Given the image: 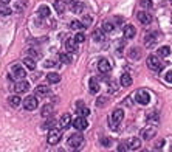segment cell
<instances>
[{"label": "cell", "mask_w": 172, "mask_h": 152, "mask_svg": "<svg viewBox=\"0 0 172 152\" xmlns=\"http://www.w3.org/2000/svg\"><path fill=\"white\" fill-rule=\"evenodd\" d=\"M155 135H157V127H154V126H149V127L141 131V137L144 140H152Z\"/></svg>", "instance_id": "cell-8"}, {"label": "cell", "mask_w": 172, "mask_h": 152, "mask_svg": "<svg viewBox=\"0 0 172 152\" xmlns=\"http://www.w3.org/2000/svg\"><path fill=\"white\" fill-rule=\"evenodd\" d=\"M135 34H136V30H135L133 25H127V27L124 28V37L126 39H132Z\"/></svg>", "instance_id": "cell-18"}, {"label": "cell", "mask_w": 172, "mask_h": 152, "mask_svg": "<svg viewBox=\"0 0 172 152\" xmlns=\"http://www.w3.org/2000/svg\"><path fill=\"white\" fill-rule=\"evenodd\" d=\"M30 89V84L27 81H20V82H16L14 86V92L16 93H23V92H28Z\"/></svg>", "instance_id": "cell-12"}, {"label": "cell", "mask_w": 172, "mask_h": 152, "mask_svg": "<svg viewBox=\"0 0 172 152\" xmlns=\"http://www.w3.org/2000/svg\"><path fill=\"white\" fill-rule=\"evenodd\" d=\"M157 44V33H149V34H146L144 37V45L146 47H152Z\"/></svg>", "instance_id": "cell-15"}, {"label": "cell", "mask_w": 172, "mask_h": 152, "mask_svg": "<svg viewBox=\"0 0 172 152\" xmlns=\"http://www.w3.org/2000/svg\"><path fill=\"white\" fill-rule=\"evenodd\" d=\"M127 55H129V58H132V59H140V58H141V50L136 48V47H133V48L129 50Z\"/></svg>", "instance_id": "cell-22"}, {"label": "cell", "mask_w": 172, "mask_h": 152, "mask_svg": "<svg viewBox=\"0 0 172 152\" xmlns=\"http://www.w3.org/2000/svg\"><path fill=\"white\" fill-rule=\"evenodd\" d=\"M48 92H50V90H48L47 86H37L36 87V96H45Z\"/></svg>", "instance_id": "cell-26"}, {"label": "cell", "mask_w": 172, "mask_h": 152, "mask_svg": "<svg viewBox=\"0 0 172 152\" xmlns=\"http://www.w3.org/2000/svg\"><path fill=\"white\" fill-rule=\"evenodd\" d=\"M53 65H56L54 61H47V62H45V67H53Z\"/></svg>", "instance_id": "cell-45"}, {"label": "cell", "mask_w": 172, "mask_h": 152, "mask_svg": "<svg viewBox=\"0 0 172 152\" xmlns=\"http://www.w3.org/2000/svg\"><path fill=\"white\" fill-rule=\"evenodd\" d=\"M140 3L143 8H151L152 6V0H140Z\"/></svg>", "instance_id": "cell-39"}, {"label": "cell", "mask_w": 172, "mask_h": 152, "mask_svg": "<svg viewBox=\"0 0 172 152\" xmlns=\"http://www.w3.org/2000/svg\"><path fill=\"white\" fill-rule=\"evenodd\" d=\"M54 124H56V123H54V120H48V121L43 124V129H53V127H54Z\"/></svg>", "instance_id": "cell-38"}, {"label": "cell", "mask_w": 172, "mask_h": 152, "mask_svg": "<svg viewBox=\"0 0 172 152\" xmlns=\"http://www.w3.org/2000/svg\"><path fill=\"white\" fill-rule=\"evenodd\" d=\"M106 101H107V98H98V101H96V106L98 107H103V106H106Z\"/></svg>", "instance_id": "cell-40"}, {"label": "cell", "mask_w": 172, "mask_h": 152, "mask_svg": "<svg viewBox=\"0 0 172 152\" xmlns=\"http://www.w3.org/2000/svg\"><path fill=\"white\" fill-rule=\"evenodd\" d=\"M70 28H71V30H82L84 25H82L81 22H78V20H73V22L70 23Z\"/></svg>", "instance_id": "cell-32"}, {"label": "cell", "mask_w": 172, "mask_h": 152, "mask_svg": "<svg viewBox=\"0 0 172 152\" xmlns=\"http://www.w3.org/2000/svg\"><path fill=\"white\" fill-rule=\"evenodd\" d=\"M11 71H13V78H17V79H23L27 76V71L23 70L20 65H13V68H11Z\"/></svg>", "instance_id": "cell-9"}, {"label": "cell", "mask_w": 172, "mask_h": 152, "mask_svg": "<svg viewBox=\"0 0 172 152\" xmlns=\"http://www.w3.org/2000/svg\"><path fill=\"white\" fill-rule=\"evenodd\" d=\"M132 82H133V81H132V76H130V74L124 73V74L121 76V86H122V87H130Z\"/></svg>", "instance_id": "cell-19"}, {"label": "cell", "mask_w": 172, "mask_h": 152, "mask_svg": "<svg viewBox=\"0 0 172 152\" xmlns=\"http://www.w3.org/2000/svg\"><path fill=\"white\" fill-rule=\"evenodd\" d=\"M78 113H79V116L85 118V116H88V115H90V109H87V107H81V109H78Z\"/></svg>", "instance_id": "cell-36"}, {"label": "cell", "mask_w": 172, "mask_h": 152, "mask_svg": "<svg viewBox=\"0 0 172 152\" xmlns=\"http://www.w3.org/2000/svg\"><path fill=\"white\" fill-rule=\"evenodd\" d=\"M37 13H39L40 17H48V16H50V8L45 6V5H42V6H39Z\"/></svg>", "instance_id": "cell-27"}, {"label": "cell", "mask_w": 172, "mask_h": 152, "mask_svg": "<svg viewBox=\"0 0 172 152\" xmlns=\"http://www.w3.org/2000/svg\"><path fill=\"white\" fill-rule=\"evenodd\" d=\"M146 64H147V67H149L152 71H160V70H161V67H163V64L160 62L158 56H155V55H151L149 58H147Z\"/></svg>", "instance_id": "cell-1"}, {"label": "cell", "mask_w": 172, "mask_h": 152, "mask_svg": "<svg viewBox=\"0 0 172 152\" xmlns=\"http://www.w3.org/2000/svg\"><path fill=\"white\" fill-rule=\"evenodd\" d=\"M82 143H84V137H82V134H73L70 138H68V146L70 147H73V149H78L79 146H82Z\"/></svg>", "instance_id": "cell-3"}, {"label": "cell", "mask_w": 172, "mask_h": 152, "mask_svg": "<svg viewBox=\"0 0 172 152\" xmlns=\"http://www.w3.org/2000/svg\"><path fill=\"white\" fill-rule=\"evenodd\" d=\"M93 37H95L96 42H101V40L104 39V31H103V30H96V31L93 33Z\"/></svg>", "instance_id": "cell-31"}, {"label": "cell", "mask_w": 172, "mask_h": 152, "mask_svg": "<svg viewBox=\"0 0 172 152\" xmlns=\"http://www.w3.org/2000/svg\"><path fill=\"white\" fill-rule=\"evenodd\" d=\"M126 147H127L129 150L140 149V147H141V140H140V138H130V140L126 143Z\"/></svg>", "instance_id": "cell-13"}, {"label": "cell", "mask_w": 172, "mask_h": 152, "mask_svg": "<svg viewBox=\"0 0 172 152\" xmlns=\"http://www.w3.org/2000/svg\"><path fill=\"white\" fill-rule=\"evenodd\" d=\"M65 48H67V51H70V53H78V42L73 37H70V39L65 40Z\"/></svg>", "instance_id": "cell-10"}, {"label": "cell", "mask_w": 172, "mask_h": 152, "mask_svg": "<svg viewBox=\"0 0 172 152\" xmlns=\"http://www.w3.org/2000/svg\"><path fill=\"white\" fill-rule=\"evenodd\" d=\"M59 59H61L62 64H70V62H71V56H70L68 53H61V55H59Z\"/></svg>", "instance_id": "cell-30"}, {"label": "cell", "mask_w": 172, "mask_h": 152, "mask_svg": "<svg viewBox=\"0 0 172 152\" xmlns=\"http://www.w3.org/2000/svg\"><path fill=\"white\" fill-rule=\"evenodd\" d=\"M23 65H25L28 70H34L36 68V61L33 58H25L23 59Z\"/></svg>", "instance_id": "cell-23"}, {"label": "cell", "mask_w": 172, "mask_h": 152, "mask_svg": "<svg viewBox=\"0 0 172 152\" xmlns=\"http://www.w3.org/2000/svg\"><path fill=\"white\" fill-rule=\"evenodd\" d=\"M136 19H138L143 25H149V23L152 22V16L147 14L146 11H140V13L136 14Z\"/></svg>", "instance_id": "cell-11"}, {"label": "cell", "mask_w": 172, "mask_h": 152, "mask_svg": "<svg viewBox=\"0 0 172 152\" xmlns=\"http://www.w3.org/2000/svg\"><path fill=\"white\" fill-rule=\"evenodd\" d=\"M122 118H124V110H122V109H116V110L112 112V115H110V123H112V127H113V129H116V126L122 121Z\"/></svg>", "instance_id": "cell-2"}, {"label": "cell", "mask_w": 172, "mask_h": 152, "mask_svg": "<svg viewBox=\"0 0 172 152\" xmlns=\"http://www.w3.org/2000/svg\"><path fill=\"white\" fill-rule=\"evenodd\" d=\"M135 99H136V103L138 104H147L151 101V95L147 93V92H144V90H140V92H136V95H135Z\"/></svg>", "instance_id": "cell-5"}, {"label": "cell", "mask_w": 172, "mask_h": 152, "mask_svg": "<svg viewBox=\"0 0 172 152\" xmlns=\"http://www.w3.org/2000/svg\"><path fill=\"white\" fill-rule=\"evenodd\" d=\"M164 79H166L167 82H170V84H172V70L166 73V76H164Z\"/></svg>", "instance_id": "cell-42"}, {"label": "cell", "mask_w": 172, "mask_h": 152, "mask_svg": "<svg viewBox=\"0 0 172 152\" xmlns=\"http://www.w3.org/2000/svg\"><path fill=\"white\" fill-rule=\"evenodd\" d=\"M163 144H164V140H160V141L157 143V147H161Z\"/></svg>", "instance_id": "cell-46"}, {"label": "cell", "mask_w": 172, "mask_h": 152, "mask_svg": "<svg viewBox=\"0 0 172 152\" xmlns=\"http://www.w3.org/2000/svg\"><path fill=\"white\" fill-rule=\"evenodd\" d=\"M113 28H115V25L112 23V22H104L103 23V31H106V33H110V31H113Z\"/></svg>", "instance_id": "cell-29"}, {"label": "cell", "mask_w": 172, "mask_h": 152, "mask_svg": "<svg viewBox=\"0 0 172 152\" xmlns=\"http://www.w3.org/2000/svg\"><path fill=\"white\" fill-rule=\"evenodd\" d=\"M92 22H93V19H92V16H84V19H82V25H84V28H87V27H90L92 25Z\"/></svg>", "instance_id": "cell-34"}, {"label": "cell", "mask_w": 172, "mask_h": 152, "mask_svg": "<svg viewBox=\"0 0 172 152\" xmlns=\"http://www.w3.org/2000/svg\"><path fill=\"white\" fill-rule=\"evenodd\" d=\"M81 10H82V3L79 0H71V11L73 13H81Z\"/></svg>", "instance_id": "cell-25"}, {"label": "cell", "mask_w": 172, "mask_h": 152, "mask_svg": "<svg viewBox=\"0 0 172 152\" xmlns=\"http://www.w3.org/2000/svg\"><path fill=\"white\" fill-rule=\"evenodd\" d=\"M61 137H62L61 129L53 127V129H50V132H48V143L50 144H58L61 141Z\"/></svg>", "instance_id": "cell-4"}, {"label": "cell", "mask_w": 172, "mask_h": 152, "mask_svg": "<svg viewBox=\"0 0 172 152\" xmlns=\"http://www.w3.org/2000/svg\"><path fill=\"white\" fill-rule=\"evenodd\" d=\"M118 150H119V152H124V150H127L126 143H121V144H119V147H118Z\"/></svg>", "instance_id": "cell-43"}, {"label": "cell", "mask_w": 172, "mask_h": 152, "mask_svg": "<svg viewBox=\"0 0 172 152\" xmlns=\"http://www.w3.org/2000/svg\"><path fill=\"white\" fill-rule=\"evenodd\" d=\"M141 152H149V150H141Z\"/></svg>", "instance_id": "cell-48"}, {"label": "cell", "mask_w": 172, "mask_h": 152, "mask_svg": "<svg viewBox=\"0 0 172 152\" xmlns=\"http://www.w3.org/2000/svg\"><path fill=\"white\" fill-rule=\"evenodd\" d=\"M88 87H90V93H98V92H99V84H98V79L96 78H92Z\"/></svg>", "instance_id": "cell-21"}, {"label": "cell", "mask_w": 172, "mask_h": 152, "mask_svg": "<svg viewBox=\"0 0 172 152\" xmlns=\"http://www.w3.org/2000/svg\"><path fill=\"white\" fill-rule=\"evenodd\" d=\"M73 39H75L78 44H82V42L85 40V36H84V33H76V36L73 37Z\"/></svg>", "instance_id": "cell-37"}, {"label": "cell", "mask_w": 172, "mask_h": 152, "mask_svg": "<svg viewBox=\"0 0 172 152\" xmlns=\"http://www.w3.org/2000/svg\"><path fill=\"white\" fill-rule=\"evenodd\" d=\"M98 68H99L101 73H109L112 70V65H110V62L107 59H101L99 62H98Z\"/></svg>", "instance_id": "cell-14"}, {"label": "cell", "mask_w": 172, "mask_h": 152, "mask_svg": "<svg viewBox=\"0 0 172 152\" xmlns=\"http://www.w3.org/2000/svg\"><path fill=\"white\" fill-rule=\"evenodd\" d=\"M59 124H61V127H62V129H67V127H70V124H71V116H70L68 113L62 115V116H61V121H59Z\"/></svg>", "instance_id": "cell-16"}, {"label": "cell", "mask_w": 172, "mask_h": 152, "mask_svg": "<svg viewBox=\"0 0 172 152\" xmlns=\"http://www.w3.org/2000/svg\"><path fill=\"white\" fill-rule=\"evenodd\" d=\"M47 79L50 81V82H53V84H56V82L61 81V74L59 73H48L47 74Z\"/></svg>", "instance_id": "cell-24"}, {"label": "cell", "mask_w": 172, "mask_h": 152, "mask_svg": "<svg viewBox=\"0 0 172 152\" xmlns=\"http://www.w3.org/2000/svg\"><path fill=\"white\" fill-rule=\"evenodd\" d=\"M51 113H53V106H51V104L43 106V109H42V116H50Z\"/></svg>", "instance_id": "cell-28"}, {"label": "cell", "mask_w": 172, "mask_h": 152, "mask_svg": "<svg viewBox=\"0 0 172 152\" xmlns=\"http://www.w3.org/2000/svg\"><path fill=\"white\" fill-rule=\"evenodd\" d=\"M8 103H9L11 107H19V106L22 104V99H20L17 95H13V96L8 98Z\"/></svg>", "instance_id": "cell-20"}, {"label": "cell", "mask_w": 172, "mask_h": 152, "mask_svg": "<svg viewBox=\"0 0 172 152\" xmlns=\"http://www.w3.org/2000/svg\"><path fill=\"white\" fill-rule=\"evenodd\" d=\"M170 150H172V149H170Z\"/></svg>", "instance_id": "cell-50"}, {"label": "cell", "mask_w": 172, "mask_h": 152, "mask_svg": "<svg viewBox=\"0 0 172 152\" xmlns=\"http://www.w3.org/2000/svg\"><path fill=\"white\" fill-rule=\"evenodd\" d=\"M30 55H31V56H34V58H39V56H40V53H37L36 50H30Z\"/></svg>", "instance_id": "cell-44"}, {"label": "cell", "mask_w": 172, "mask_h": 152, "mask_svg": "<svg viewBox=\"0 0 172 152\" xmlns=\"http://www.w3.org/2000/svg\"><path fill=\"white\" fill-rule=\"evenodd\" d=\"M53 6L58 11V14H64L65 13V2H64V0H54Z\"/></svg>", "instance_id": "cell-17"}, {"label": "cell", "mask_w": 172, "mask_h": 152, "mask_svg": "<svg viewBox=\"0 0 172 152\" xmlns=\"http://www.w3.org/2000/svg\"><path fill=\"white\" fill-rule=\"evenodd\" d=\"M9 14H11V10L6 5H0V16H9Z\"/></svg>", "instance_id": "cell-35"}, {"label": "cell", "mask_w": 172, "mask_h": 152, "mask_svg": "<svg viewBox=\"0 0 172 152\" xmlns=\"http://www.w3.org/2000/svg\"><path fill=\"white\" fill-rule=\"evenodd\" d=\"M56 152H67V150H64V149H59V150H56Z\"/></svg>", "instance_id": "cell-47"}, {"label": "cell", "mask_w": 172, "mask_h": 152, "mask_svg": "<svg viewBox=\"0 0 172 152\" xmlns=\"http://www.w3.org/2000/svg\"><path fill=\"white\" fill-rule=\"evenodd\" d=\"M158 55H160V56H164V58L169 56V55H170V48H169V47H161V48L158 50Z\"/></svg>", "instance_id": "cell-33"}, {"label": "cell", "mask_w": 172, "mask_h": 152, "mask_svg": "<svg viewBox=\"0 0 172 152\" xmlns=\"http://www.w3.org/2000/svg\"><path fill=\"white\" fill-rule=\"evenodd\" d=\"M101 144H103V146H110V144H112V141H110V138L104 137V138H101Z\"/></svg>", "instance_id": "cell-41"}, {"label": "cell", "mask_w": 172, "mask_h": 152, "mask_svg": "<svg viewBox=\"0 0 172 152\" xmlns=\"http://www.w3.org/2000/svg\"><path fill=\"white\" fill-rule=\"evenodd\" d=\"M71 126H73V127H75L76 131H84V129H87L88 123H87V120H85V118H82V116H78V118H75V120H73Z\"/></svg>", "instance_id": "cell-6"}, {"label": "cell", "mask_w": 172, "mask_h": 152, "mask_svg": "<svg viewBox=\"0 0 172 152\" xmlns=\"http://www.w3.org/2000/svg\"><path fill=\"white\" fill-rule=\"evenodd\" d=\"M170 2H172V0H170Z\"/></svg>", "instance_id": "cell-49"}, {"label": "cell", "mask_w": 172, "mask_h": 152, "mask_svg": "<svg viewBox=\"0 0 172 152\" xmlns=\"http://www.w3.org/2000/svg\"><path fill=\"white\" fill-rule=\"evenodd\" d=\"M23 107L27 110H34L37 107V98L36 96H27L23 99Z\"/></svg>", "instance_id": "cell-7"}]
</instances>
